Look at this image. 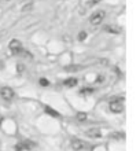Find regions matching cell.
Wrapping results in <instances>:
<instances>
[{
  "mask_svg": "<svg viewBox=\"0 0 140 151\" xmlns=\"http://www.w3.org/2000/svg\"><path fill=\"white\" fill-rule=\"evenodd\" d=\"M72 148L74 151H80V150H84L85 146H87V143H85L84 140L81 139H77V137H74V139H72Z\"/></svg>",
  "mask_w": 140,
  "mask_h": 151,
  "instance_id": "6",
  "label": "cell"
},
{
  "mask_svg": "<svg viewBox=\"0 0 140 151\" xmlns=\"http://www.w3.org/2000/svg\"><path fill=\"white\" fill-rule=\"evenodd\" d=\"M77 119H78L80 122H83V121L87 119V114H85V113H78V114H77Z\"/></svg>",
  "mask_w": 140,
  "mask_h": 151,
  "instance_id": "13",
  "label": "cell"
},
{
  "mask_svg": "<svg viewBox=\"0 0 140 151\" xmlns=\"http://www.w3.org/2000/svg\"><path fill=\"white\" fill-rule=\"evenodd\" d=\"M0 69H3V62L0 60Z\"/></svg>",
  "mask_w": 140,
  "mask_h": 151,
  "instance_id": "18",
  "label": "cell"
},
{
  "mask_svg": "<svg viewBox=\"0 0 140 151\" xmlns=\"http://www.w3.org/2000/svg\"><path fill=\"white\" fill-rule=\"evenodd\" d=\"M17 70H18V73H22V70H24V66H22V65H18V66H17Z\"/></svg>",
  "mask_w": 140,
  "mask_h": 151,
  "instance_id": "16",
  "label": "cell"
},
{
  "mask_svg": "<svg viewBox=\"0 0 140 151\" xmlns=\"http://www.w3.org/2000/svg\"><path fill=\"white\" fill-rule=\"evenodd\" d=\"M104 30L107 33H113V35H120L121 33V28L120 26H116V25H106Z\"/></svg>",
  "mask_w": 140,
  "mask_h": 151,
  "instance_id": "7",
  "label": "cell"
},
{
  "mask_svg": "<svg viewBox=\"0 0 140 151\" xmlns=\"http://www.w3.org/2000/svg\"><path fill=\"white\" fill-rule=\"evenodd\" d=\"M10 51H11V54L12 55H18L19 56L21 55V52L24 51V47H22V43H21L19 40H17V39H14V40H11L10 41Z\"/></svg>",
  "mask_w": 140,
  "mask_h": 151,
  "instance_id": "3",
  "label": "cell"
},
{
  "mask_svg": "<svg viewBox=\"0 0 140 151\" xmlns=\"http://www.w3.org/2000/svg\"><path fill=\"white\" fill-rule=\"evenodd\" d=\"M0 121H1V115H0Z\"/></svg>",
  "mask_w": 140,
  "mask_h": 151,
  "instance_id": "19",
  "label": "cell"
},
{
  "mask_svg": "<svg viewBox=\"0 0 140 151\" xmlns=\"http://www.w3.org/2000/svg\"><path fill=\"white\" fill-rule=\"evenodd\" d=\"M45 111H47V114L52 115V117H59V113L56 110H54L52 107H50V106H45Z\"/></svg>",
  "mask_w": 140,
  "mask_h": 151,
  "instance_id": "11",
  "label": "cell"
},
{
  "mask_svg": "<svg viewBox=\"0 0 140 151\" xmlns=\"http://www.w3.org/2000/svg\"><path fill=\"white\" fill-rule=\"evenodd\" d=\"M36 147V143L33 142H29V140H25V142H21L15 146V151H24V150H32V148Z\"/></svg>",
  "mask_w": 140,
  "mask_h": 151,
  "instance_id": "5",
  "label": "cell"
},
{
  "mask_svg": "<svg viewBox=\"0 0 140 151\" xmlns=\"http://www.w3.org/2000/svg\"><path fill=\"white\" fill-rule=\"evenodd\" d=\"M102 0H91V4H98V3H100Z\"/></svg>",
  "mask_w": 140,
  "mask_h": 151,
  "instance_id": "17",
  "label": "cell"
},
{
  "mask_svg": "<svg viewBox=\"0 0 140 151\" xmlns=\"http://www.w3.org/2000/svg\"><path fill=\"white\" fill-rule=\"evenodd\" d=\"M85 135L88 136V137L96 139V137H100V136H102V133H100L99 129H96V128H92V129H88V131H85Z\"/></svg>",
  "mask_w": 140,
  "mask_h": 151,
  "instance_id": "8",
  "label": "cell"
},
{
  "mask_svg": "<svg viewBox=\"0 0 140 151\" xmlns=\"http://www.w3.org/2000/svg\"><path fill=\"white\" fill-rule=\"evenodd\" d=\"M6 1H8V0H6Z\"/></svg>",
  "mask_w": 140,
  "mask_h": 151,
  "instance_id": "20",
  "label": "cell"
},
{
  "mask_svg": "<svg viewBox=\"0 0 140 151\" xmlns=\"http://www.w3.org/2000/svg\"><path fill=\"white\" fill-rule=\"evenodd\" d=\"M85 39H87V32H80L78 33V40H80V41H84Z\"/></svg>",
  "mask_w": 140,
  "mask_h": 151,
  "instance_id": "14",
  "label": "cell"
},
{
  "mask_svg": "<svg viewBox=\"0 0 140 151\" xmlns=\"http://www.w3.org/2000/svg\"><path fill=\"white\" fill-rule=\"evenodd\" d=\"M32 8H33V1L25 3V4H24V7L21 8V12H28V11H30Z\"/></svg>",
  "mask_w": 140,
  "mask_h": 151,
  "instance_id": "10",
  "label": "cell"
},
{
  "mask_svg": "<svg viewBox=\"0 0 140 151\" xmlns=\"http://www.w3.org/2000/svg\"><path fill=\"white\" fill-rule=\"evenodd\" d=\"M48 80H45V78H40V85H43V87H48Z\"/></svg>",
  "mask_w": 140,
  "mask_h": 151,
  "instance_id": "15",
  "label": "cell"
},
{
  "mask_svg": "<svg viewBox=\"0 0 140 151\" xmlns=\"http://www.w3.org/2000/svg\"><path fill=\"white\" fill-rule=\"evenodd\" d=\"M81 95H91V93H93V89L92 88H83L80 91Z\"/></svg>",
  "mask_w": 140,
  "mask_h": 151,
  "instance_id": "12",
  "label": "cell"
},
{
  "mask_svg": "<svg viewBox=\"0 0 140 151\" xmlns=\"http://www.w3.org/2000/svg\"><path fill=\"white\" fill-rule=\"evenodd\" d=\"M104 18H106V12H104L103 10H98V11H95L92 15H91L89 22H91V25H93V26H98V25H100L103 22Z\"/></svg>",
  "mask_w": 140,
  "mask_h": 151,
  "instance_id": "2",
  "label": "cell"
},
{
  "mask_svg": "<svg viewBox=\"0 0 140 151\" xmlns=\"http://www.w3.org/2000/svg\"><path fill=\"white\" fill-rule=\"evenodd\" d=\"M108 109L110 111L114 113V114H120V113L124 111V98H120V99H113L110 103H108Z\"/></svg>",
  "mask_w": 140,
  "mask_h": 151,
  "instance_id": "1",
  "label": "cell"
},
{
  "mask_svg": "<svg viewBox=\"0 0 140 151\" xmlns=\"http://www.w3.org/2000/svg\"><path fill=\"white\" fill-rule=\"evenodd\" d=\"M14 89L10 87H1L0 88V96H1V99L6 100V102H10V100L14 99Z\"/></svg>",
  "mask_w": 140,
  "mask_h": 151,
  "instance_id": "4",
  "label": "cell"
},
{
  "mask_svg": "<svg viewBox=\"0 0 140 151\" xmlns=\"http://www.w3.org/2000/svg\"><path fill=\"white\" fill-rule=\"evenodd\" d=\"M77 83H78V80L77 78H67V80H65L63 81V85L65 87H67V88H73V87H76Z\"/></svg>",
  "mask_w": 140,
  "mask_h": 151,
  "instance_id": "9",
  "label": "cell"
}]
</instances>
